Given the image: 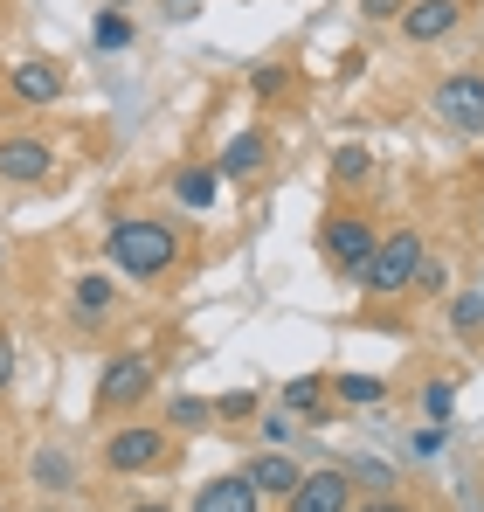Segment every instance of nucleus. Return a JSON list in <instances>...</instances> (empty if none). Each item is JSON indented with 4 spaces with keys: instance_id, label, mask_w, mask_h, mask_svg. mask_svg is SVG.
Segmentation results:
<instances>
[{
    "instance_id": "nucleus-25",
    "label": "nucleus",
    "mask_w": 484,
    "mask_h": 512,
    "mask_svg": "<svg viewBox=\"0 0 484 512\" xmlns=\"http://www.w3.org/2000/svg\"><path fill=\"white\" fill-rule=\"evenodd\" d=\"M443 443H450V436H443V423H415V436H408V457H422V464H429V457H443Z\"/></svg>"
},
{
    "instance_id": "nucleus-2",
    "label": "nucleus",
    "mask_w": 484,
    "mask_h": 512,
    "mask_svg": "<svg viewBox=\"0 0 484 512\" xmlns=\"http://www.w3.org/2000/svg\"><path fill=\"white\" fill-rule=\"evenodd\" d=\"M422 236H415V229H395V236H381V243H374V263H367V277H360V291H367V298H381V305H388V298H408V291H415V270H422Z\"/></svg>"
},
{
    "instance_id": "nucleus-26",
    "label": "nucleus",
    "mask_w": 484,
    "mask_h": 512,
    "mask_svg": "<svg viewBox=\"0 0 484 512\" xmlns=\"http://www.w3.org/2000/svg\"><path fill=\"white\" fill-rule=\"evenodd\" d=\"M97 49H132V21L125 14H97Z\"/></svg>"
},
{
    "instance_id": "nucleus-14",
    "label": "nucleus",
    "mask_w": 484,
    "mask_h": 512,
    "mask_svg": "<svg viewBox=\"0 0 484 512\" xmlns=\"http://www.w3.org/2000/svg\"><path fill=\"white\" fill-rule=\"evenodd\" d=\"M173 201L208 215V208L222 201V173H215V167H180V173H173Z\"/></svg>"
},
{
    "instance_id": "nucleus-23",
    "label": "nucleus",
    "mask_w": 484,
    "mask_h": 512,
    "mask_svg": "<svg viewBox=\"0 0 484 512\" xmlns=\"http://www.w3.org/2000/svg\"><path fill=\"white\" fill-rule=\"evenodd\" d=\"M450 326H457L464 340H478L484 333V291H457V298H450Z\"/></svg>"
},
{
    "instance_id": "nucleus-31",
    "label": "nucleus",
    "mask_w": 484,
    "mask_h": 512,
    "mask_svg": "<svg viewBox=\"0 0 484 512\" xmlns=\"http://www.w3.org/2000/svg\"><path fill=\"white\" fill-rule=\"evenodd\" d=\"M249 84H256V97H277V90L291 84V77H284V70H277V63H270V70H256V77H249Z\"/></svg>"
},
{
    "instance_id": "nucleus-6",
    "label": "nucleus",
    "mask_w": 484,
    "mask_h": 512,
    "mask_svg": "<svg viewBox=\"0 0 484 512\" xmlns=\"http://www.w3.org/2000/svg\"><path fill=\"white\" fill-rule=\"evenodd\" d=\"M429 111H436L450 132L484 139V70H457V77H443V84L429 90Z\"/></svg>"
},
{
    "instance_id": "nucleus-9",
    "label": "nucleus",
    "mask_w": 484,
    "mask_h": 512,
    "mask_svg": "<svg viewBox=\"0 0 484 512\" xmlns=\"http://www.w3.org/2000/svg\"><path fill=\"white\" fill-rule=\"evenodd\" d=\"M457 21H464V0H408L395 28L408 42H443V35H457Z\"/></svg>"
},
{
    "instance_id": "nucleus-3",
    "label": "nucleus",
    "mask_w": 484,
    "mask_h": 512,
    "mask_svg": "<svg viewBox=\"0 0 484 512\" xmlns=\"http://www.w3.org/2000/svg\"><path fill=\"white\" fill-rule=\"evenodd\" d=\"M160 464H173V436L160 423H118L104 436V471L139 478V471H160Z\"/></svg>"
},
{
    "instance_id": "nucleus-5",
    "label": "nucleus",
    "mask_w": 484,
    "mask_h": 512,
    "mask_svg": "<svg viewBox=\"0 0 484 512\" xmlns=\"http://www.w3.org/2000/svg\"><path fill=\"white\" fill-rule=\"evenodd\" d=\"M319 243H325V256H332V270L360 284V277H367V263H374V243H381V236H374V222H367L360 208H332V215H325V229H319Z\"/></svg>"
},
{
    "instance_id": "nucleus-1",
    "label": "nucleus",
    "mask_w": 484,
    "mask_h": 512,
    "mask_svg": "<svg viewBox=\"0 0 484 512\" xmlns=\"http://www.w3.org/2000/svg\"><path fill=\"white\" fill-rule=\"evenodd\" d=\"M104 250H111V263H118V277L153 284V277H166V270L180 263V229L160 222V215H118L111 236H104Z\"/></svg>"
},
{
    "instance_id": "nucleus-11",
    "label": "nucleus",
    "mask_w": 484,
    "mask_h": 512,
    "mask_svg": "<svg viewBox=\"0 0 484 512\" xmlns=\"http://www.w3.org/2000/svg\"><path fill=\"white\" fill-rule=\"evenodd\" d=\"M256 506H263V499L249 492V478L229 471V478H208V485L194 492V506H187V512H256Z\"/></svg>"
},
{
    "instance_id": "nucleus-8",
    "label": "nucleus",
    "mask_w": 484,
    "mask_h": 512,
    "mask_svg": "<svg viewBox=\"0 0 484 512\" xmlns=\"http://www.w3.org/2000/svg\"><path fill=\"white\" fill-rule=\"evenodd\" d=\"M49 167H56V153L42 139H28V132L0 139V180L7 187H35V180H49Z\"/></svg>"
},
{
    "instance_id": "nucleus-17",
    "label": "nucleus",
    "mask_w": 484,
    "mask_h": 512,
    "mask_svg": "<svg viewBox=\"0 0 484 512\" xmlns=\"http://www.w3.org/2000/svg\"><path fill=\"white\" fill-rule=\"evenodd\" d=\"M277 402H284V416H325V381L319 374H298V381L277 388Z\"/></svg>"
},
{
    "instance_id": "nucleus-22",
    "label": "nucleus",
    "mask_w": 484,
    "mask_h": 512,
    "mask_svg": "<svg viewBox=\"0 0 484 512\" xmlns=\"http://www.w3.org/2000/svg\"><path fill=\"white\" fill-rule=\"evenodd\" d=\"M208 423H215V402H194V395L166 402V429H208Z\"/></svg>"
},
{
    "instance_id": "nucleus-27",
    "label": "nucleus",
    "mask_w": 484,
    "mask_h": 512,
    "mask_svg": "<svg viewBox=\"0 0 484 512\" xmlns=\"http://www.w3.org/2000/svg\"><path fill=\"white\" fill-rule=\"evenodd\" d=\"M415 291H422V298H443V291H450V270H443L436 256H422V270H415Z\"/></svg>"
},
{
    "instance_id": "nucleus-24",
    "label": "nucleus",
    "mask_w": 484,
    "mask_h": 512,
    "mask_svg": "<svg viewBox=\"0 0 484 512\" xmlns=\"http://www.w3.org/2000/svg\"><path fill=\"white\" fill-rule=\"evenodd\" d=\"M450 409H457V388L450 381H429L422 388V423H450Z\"/></svg>"
},
{
    "instance_id": "nucleus-28",
    "label": "nucleus",
    "mask_w": 484,
    "mask_h": 512,
    "mask_svg": "<svg viewBox=\"0 0 484 512\" xmlns=\"http://www.w3.org/2000/svg\"><path fill=\"white\" fill-rule=\"evenodd\" d=\"M353 512H415L402 492H374V499H353Z\"/></svg>"
},
{
    "instance_id": "nucleus-16",
    "label": "nucleus",
    "mask_w": 484,
    "mask_h": 512,
    "mask_svg": "<svg viewBox=\"0 0 484 512\" xmlns=\"http://www.w3.org/2000/svg\"><path fill=\"white\" fill-rule=\"evenodd\" d=\"M325 388H332L346 409H381V402H388V381H381V374H332Z\"/></svg>"
},
{
    "instance_id": "nucleus-4",
    "label": "nucleus",
    "mask_w": 484,
    "mask_h": 512,
    "mask_svg": "<svg viewBox=\"0 0 484 512\" xmlns=\"http://www.w3.org/2000/svg\"><path fill=\"white\" fill-rule=\"evenodd\" d=\"M160 388V367L146 353H111L104 374H97V409L104 416H125V409H146V395Z\"/></svg>"
},
{
    "instance_id": "nucleus-32",
    "label": "nucleus",
    "mask_w": 484,
    "mask_h": 512,
    "mask_svg": "<svg viewBox=\"0 0 484 512\" xmlns=\"http://www.w3.org/2000/svg\"><path fill=\"white\" fill-rule=\"evenodd\" d=\"M132 512H173V506H166V499H139Z\"/></svg>"
},
{
    "instance_id": "nucleus-18",
    "label": "nucleus",
    "mask_w": 484,
    "mask_h": 512,
    "mask_svg": "<svg viewBox=\"0 0 484 512\" xmlns=\"http://www.w3.org/2000/svg\"><path fill=\"white\" fill-rule=\"evenodd\" d=\"M339 471L353 478V492H360V485H367V492H395V464H388V457H367V450H360V457H346Z\"/></svg>"
},
{
    "instance_id": "nucleus-30",
    "label": "nucleus",
    "mask_w": 484,
    "mask_h": 512,
    "mask_svg": "<svg viewBox=\"0 0 484 512\" xmlns=\"http://www.w3.org/2000/svg\"><path fill=\"white\" fill-rule=\"evenodd\" d=\"M7 388H14V333L0 326V395H7Z\"/></svg>"
},
{
    "instance_id": "nucleus-29",
    "label": "nucleus",
    "mask_w": 484,
    "mask_h": 512,
    "mask_svg": "<svg viewBox=\"0 0 484 512\" xmlns=\"http://www.w3.org/2000/svg\"><path fill=\"white\" fill-rule=\"evenodd\" d=\"M402 7H408V0H360L367 21H402Z\"/></svg>"
},
{
    "instance_id": "nucleus-13",
    "label": "nucleus",
    "mask_w": 484,
    "mask_h": 512,
    "mask_svg": "<svg viewBox=\"0 0 484 512\" xmlns=\"http://www.w3.org/2000/svg\"><path fill=\"white\" fill-rule=\"evenodd\" d=\"M263 160H270V139H263V132H236V139L222 146L215 173H222V180H249V173L263 167Z\"/></svg>"
},
{
    "instance_id": "nucleus-20",
    "label": "nucleus",
    "mask_w": 484,
    "mask_h": 512,
    "mask_svg": "<svg viewBox=\"0 0 484 512\" xmlns=\"http://www.w3.org/2000/svg\"><path fill=\"white\" fill-rule=\"evenodd\" d=\"M35 485H49V492H70V485H77V464H70L63 450H35Z\"/></svg>"
},
{
    "instance_id": "nucleus-12",
    "label": "nucleus",
    "mask_w": 484,
    "mask_h": 512,
    "mask_svg": "<svg viewBox=\"0 0 484 512\" xmlns=\"http://www.w3.org/2000/svg\"><path fill=\"white\" fill-rule=\"evenodd\" d=\"M14 97H21V104H56V97H63V63L28 56V63L14 70Z\"/></svg>"
},
{
    "instance_id": "nucleus-7",
    "label": "nucleus",
    "mask_w": 484,
    "mask_h": 512,
    "mask_svg": "<svg viewBox=\"0 0 484 512\" xmlns=\"http://www.w3.org/2000/svg\"><path fill=\"white\" fill-rule=\"evenodd\" d=\"M284 512H353V478H346L339 464H325V471H312V478L291 485Z\"/></svg>"
},
{
    "instance_id": "nucleus-21",
    "label": "nucleus",
    "mask_w": 484,
    "mask_h": 512,
    "mask_svg": "<svg viewBox=\"0 0 484 512\" xmlns=\"http://www.w3.org/2000/svg\"><path fill=\"white\" fill-rule=\"evenodd\" d=\"M256 416H263V388H236L215 402V423H256Z\"/></svg>"
},
{
    "instance_id": "nucleus-19",
    "label": "nucleus",
    "mask_w": 484,
    "mask_h": 512,
    "mask_svg": "<svg viewBox=\"0 0 484 512\" xmlns=\"http://www.w3.org/2000/svg\"><path fill=\"white\" fill-rule=\"evenodd\" d=\"M70 305H77V319H104L111 312V277H77Z\"/></svg>"
},
{
    "instance_id": "nucleus-10",
    "label": "nucleus",
    "mask_w": 484,
    "mask_h": 512,
    "mask_svg": "<svg viewBox=\"0 0 484 512\" xmlns=\"http://www.w3.org/2000/svg\"><path fill=\"white\" fill-rule=\"evenodd\" d=\"M242 478H249V492H256V499H291V485H298L305 471H298V457H291V450H263V457H249V464H242Z\"/></svg>"
},
{
    "instance_id": "nucleus-15",
    "label": "nucleus",
    "mask_w": 484,
    "mask_h": 512,
    "mask_svg": "<svg viewBox=\"0 0 484 512\" xmlns=\"http://www.w3.org/2000/svg\"><path fill=\"white\" fill-rule=\"evenodd\" d=\"M332 187H339V194L374 187V153H367V146H339V153H332Z\"/></svg>"
}]
</instances>
